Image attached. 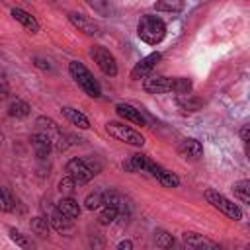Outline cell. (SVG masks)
Returning a JSON list of instances; mask_svg holds the SVG:
<instances>
[{"mask_svg":"<svg viewBox=\"0 0 250 250\" xmlns=\"http://www.w3.org/2000/svg\"><path fill=\"white\" fill-rule=\"evenodd\" d=\"M66 174H70L74 178V182L78 186H84L88 184L96 174L102 172V162L96 158V156H88V158H70L64 166Z\"/></svg>","mask_w":250,"mask_h":250,"instance_id":"1","label":"cell"},{"mask_svg":"<svg viewBox=\"0 0 250 250\" xmlns=\"http://www.w3.org/2000/svg\"><path fill=\"white\" fill-rule=\"evenodd\" d=\"M137 35L146 45H158L166 37V23L158 16L145 14L137 23Z\"/></svg>","mask_w":250,"mask_h":250,"instance_id":"2","label":"cell"},{"mask_svg":"<svg viewBox=\"0 0 250 250\" xmlns=\"http://www.w3.org/2000/svg\"><path fill=\"white\" fill-rule=\"evenodd\" d=\"M68 72L72 76V80L78 84V88L88 94L90 98H100L102 96V86L100 82L96 80V76L84 66V62L80 61H70L68 62Z\"/></svg>","mask_w":250,"mask_h":250,"instance_id":"3","label":"cell"},{"mask_svg":"<svg viewBox=\"0 0 250 250\" xmlns=\"http://www.w3.org/2000/svg\"><path fill=\"white\" fill-rule=\"evenodd\" d=\"M105 131H107L109 137H113L115 141H121L125 145H131V146H137V148H141L145 145V137L139 131H135L133 127H129L121 121H107Z\"/></svg>","mask_w":250,"mask_h":250,"instance_id":"4","label":"cell"},{"mask_svg":"<svg viewBox=\"0 0 250 250\" xmlns=\"http://www.w3.org/2000/svg\"><path fill=\"white\" fill-rule=\"evenodd\" d=\"M205 199H207V203L211 207H215L225 217H229L232 221H240L242 219V209L234 201H230L229 197H225L223 193H219L215 189H205Z\"/></svg>","mask_w":250,"mask_h":250,"instance_id":"5","label":"cell"},{"mask_svg":"<svg viewBox=\"0 0 250 250\" xmlns=\"http://www.w3.org/2000/svg\"><path fill=\"white\" fill-rule=\"evenodd\" d=\"M90 55H92V59H94V62L98 64V68L105 74V76H117V61H115V57L105 49V47H102V45H94L92 47V51H90Z\"/></svg>","mask_w":250,"mask_h":250,"instance_id":"6","label":"cell"},{"mask_svg":"<svg viewBox=\"0 0 250 250\" xmlns=\"http://www.w3.org/2000/svg\"><path fill=\"white\" fill-rule=\"evenodd\" d=\"M143 172H148L152 178H156V180H158L162 186H166V188H178V186H180V178H178L174 172H170V170L162 168L160 164L152 162L148 156H146V160H145Z\"/></svg>","mask_w":250,"mask_h":250,"instance_id":"7","label":"cell"},{"mask_svg":"<svg viewBox=\"0 0 250 250\" xmlns=\"http://www.w3.org/2000/svg\"><path fill=\"white\" fill-rule=\"evenodd\" d=\"M68 21L78 29V31H82L84 35H88V37H98L100 35V25L94 21V20H90L88 16H84V14H80V12H68Z\"/></svg>","mask_w":250,"mask_h":250,"instance_id":"8","label":"cell"},{"mask_svg":"<svg viewBox=\"0 0 250 250\" xmlns=\"http://www.w3.org/2000/svg\"><path fill=\"white\" fill-rule=\"evenodd\" d=\"M160 59H162V53H158V51H154V53H150V55L143 57V59L133 66V70H131V78H133V80L146 78V76L150 74V70L158 64V61H160Z\"/></svg>","mask_w":250,"mask_h":250,"instance_id":"9","label":"cell"},{"mask_svg":"<svg viewBox=\"0 0 250 250\" xmlns=\"http://www.w3.org/2000/svg\"><path fill=\"white\" fill-rule=\"evenodd\" d=\"M43 209H49V223H51V229H55L57 232H61V234H66V232H70L72 230V219H68L64 213H61L59 209H57V205L53 207V205H45L43 203Z\"/></svg>","mask_w":250,"mask_h":250,"instance_id":"10","label":"cell"},{"mask_svg":"<svg viewBox=\"0 0 250 250\" xmlns=\"http://www.w3.org/2000/svg\"><path fill=\"white\" fill-rule=\"evenodd\" d=\"M182 242H184V246H188L191 250H217L219 248V242H215L199 232H184Z\"/></svg>","mask_w":250,"mask_h":250,"instance_id":"11","label":"cell"},{"mask_svg":"<svg viewBox=\"0 0 250 250\" xmlns=\"http://www.w3.org/2000/svg\"><path fill=\"white\" fill-rule=\"evenodd\" d=\"M172 86H174V78L170 76H148L143 82L146 94H166L172 92Z\"/></svg>","mask_w":250,"mask_h":250,"instance_id":"12","label":"cell"},{"mask_svg":"<svg viewBox=\"0 0 250 250\" xmlns=\"http://www.w3.org/2000/svg\"><path fill=\"white\" fill-rule=\"evenodd\" d=\"M178 154L184 160H199L203 156V145L197 139H184L178 145Z\"/></svg>","mask_w":250,"mask_h":250,"instance_id":"13","label":"cell"},{"mask_svg":"<svg viewBox=\"0 0 250 250\" xmlns=\"http://www.w3.org/2000/svg\"><path fill=\"white\" fill-rule=\"evenodd\" d=\"M115 111L119 117H123L125 121H131L133 125H145V115L141 113V109H137L135 105L131 104H125V102H119L115 105Z\"/></svg>","mask_w":250,"mask_h":250,"instance_id":"14","label":"cell"},{"mask_svg":"<svg viewBox=\"0 0 250 250\" xmlns=\"http://www.w3.org/2000/svg\"><path fill=\"white\" fill-rule=\"evenodd\" d=\"M35 125H37V131H39V133H43V135H47V137L51 139V143H57V139L61 137V127H59L57 121L51 119V117L39 115V117L35 119Z\"/></svg>","mask_w":250,"mask_h":250,"instance_id":"15","label":"cell"},{"mask_svg":"<svg viewBox=\"0 0 250 250\" xmlns=\"http://www.w3.org/2000/svg\"><path fill=\"white\" fill-rule=\"evenodd\" d=\"M61 113H62V117H64L68 123L76 125L78 129H90V119H88L82 111H78L76 107H72V105H62V107H61Z\"/></svg>","mask_w":250,"mask_h":250,"instance_id":"16","label":"cell"},{"mask_svg":"<svg viewBox=\"0 0 250 250\" xmlns=\"http://www.w3.org/2000/svg\"><path fill=\"white\" fill-rule=\"evenodd\" d=\"M12 18L18 21V23H21L29 33H37L39 31V21L35 20V16H31L29 12H25V10H21V8H12Z\"/></svg>","mask_w":250,"mask_h":250,"instance_id":"17","label":"cell"},{"mask_svg":"<svg viewBox=\"0 0 250 250\" xmlns=\"http://www.w3.org/2000/svg\"><path fill=\"white\" fill-rule=\"evenodd\" d=\"M31 146H33V150H35V154H37V158H41V160H45L47 156H49V152H51V139L47 137V135H43V133H35V135H31Z\"/></svg>","mask_w":250,"mask_h":250,"instance_id":"18","label":"cell"},{"mask_svg":"<svg viewBox=\"0 0 250 250\" xmlns=\"http://www.w3.org/2000/svg\"><path fill=\"white\" fill-rule=\"evenodd\" d=\"M57 209L61 213H64L68 219H72V221L80 217V205H78V201L72 195H62L61 201L57 203Z\"/></svg>","mask_w":250,"mask_h":250,"instance_id":"19","label":"cell"},{"mask_svg":"<svg viewBox=\"0 0 250 250\" xmlns=\"http://www.w3.org/2000/svg\"><path fill=\"white\" fill-rule=\"evenodd\" d=\"M176 104H178L182 109H186V111H199L201 105H203V100L197 98V96H193L191 92H188V94H178Z\"/></svg>","mask_w":250,"mask_h":250,"instance_id":"20","label":"cell"},{"mask_svg":"<svg viewBox=\"0 0 250 250\" xmlns=\"http://www.w3.org/2000/svg\"><path fill=\"white\" fill-rule=\"evenodd\" d=\"M29 111H31V105H29L25 100H21V98L12 100L10 105H8V115H10V117H16V119H23V117H27Z\"/></svg>","mask_w":250,"mask_h":250,"instance_id":"21","label":"cell"},{"mask_svg":"<svg viewBox=\"0 0 250 250\" xmlns=\"http://www.w3.org/2000/svg\"><path fill=\"white\" fill-rule=\"evenodd\" d=\"M86 4H88L96 14L104 16V18H109V16L115 14V6H113L111 0H86Z\"/></svg>","mask_w":250,"mask_h":250,"instance_id":"22","label":"cell"},{"mask_svg":"<svg viewBox=\"0 0 250 250\" xmlns=\"http://www.w3.org/2000/svg\"><path fill=\"white\" fill-rule=\"evenodd\" d=\"M232 193H234V197H236L240 203L250 205V180L234 182V184H232Z\"/></svg>","mask_w":250,"mask_h":250,"instance_id":"23","label":"cell"},{"mask_svg":"<svg viewBox=\"0 0 250 250\" xmlns=\"http://www.w3.org/2000/svg\"><path fill=\"white\" fill-rule=\"evenodd\" d=\"M29 227H31V232L41 236V238H47L51 234V223H49L47 217H33Z\"/></svg>","mask_w":250,"mask_h":250,"instance_id":"24","label":"cell"},{"mask_svg":"<svg viewBox=\"0 0 250 250\" xmlns=\"http://www.w3.org/2000/svg\"><path fill=\"white\" fill-rule=\"evenodd\" d=\"M186 6V0H156L154 10L156 12H170V14H178L182 12Z\"/></svg>","mask_w":250,"mask_h":250,"instance_id":"25","label":"cell"},{"mask_svg":"<svg viewBox=\"0 0 250 250\" xmlns=\"http://www.w3.org/2000/svg\"><path fill=\"white\" fill-rule=\"evenodd\" d=\"M119 217V209L113 205H102V211L98 215V223L100 225H111L115 223V219Z\"/></svg>","mask_w":250,"mask_h":250,"instance_id":"26","label":"cell"},{"mask_svg":"<svg viewBox=\"0 0 250 250\" xmlns=\"http://www.w3.org/2000/svg\"><path fill=\"white\" fill-rule=\"evenodd\" d=\"M154 244H156L158 248L168 250V248L174 246V238H172V234L166 232L164 229H156V230H154Z\"/></svg>","mask_w":250,"mask_h":250,"instance_id":"27","label":"cell"},{"mask_svg":"<svg viewBox=\"0 0 250 250\" xmlns=\"http://www.w3.org/2000/svg\"><path fill=\"white\" fill-rule=\"evenodd\" d=\"M76 188H78V184L74 182V178L70 174H66V176H62L59 180V191H61V195H74Z\"/></svg>","mask_w":250,"mask_h":250,"instance_id":"28","label":"cell"},{"mask_svg":"<svg viewBox=\"0 0 250 250\" xmlns=\"http://www.w3.org/2000/svg\"><path fill=\"white\" fill-rule=\"evenodd\" d=\"M191 88H193L191 78H188V76H176L174 78V86H172L174 94H188V92H191Z\"/></svg>","mask_w":250,"mask_h":250,"instance_id":"29","label":"cell"},{"mask_svg":"<svg viewBox=\"0 0 250 250\" xmlns=\"http://www.w3.org/2000/svg\"><path fill=\"white\" fill-rule=\"evenodd\" d=\"M14 195L0 186V211H14Z\"/></svg>","mask_w":250,"mask_h":250,"instance_id":"30","label":"cell"},{"mask_svg":"<svg viewBox=\"0 0 250 250\" xmlns=\"http://www.w3.org/2000/svg\"><path fill=\"white\" fill-rule=\"evenodd\" d=\"M84 207L88 211H94L98 207H102V191H94V193H88L86 199H84Z\"/></svg>","mask_w":250,"mask_h":250,"instance_id":"31","label":"cell"},{"mask_svg":"<svg viewBox=\"0 0 250 250\" xmlns=\"http://www.w3.org/2000/svg\"><path fill=\"white\" fill-rule=\"evenodd\" d=\"M8 232H10V238H12V240H14V242H16L20 248H31V246H33V244H31V242H29V240H27V238H25V236L20 232V230L10 229Z\"/></svg>","mask_w":250,"mask_h":250,"instance_id":"32","label":"cell"},{"mask_svg":"<svg viewBox=\"0 0 250 250\" xmlns=\"http://www.w3.org/2000/svg\"><path fill=\"white\" fill-rule=\"evenodd\" d=\"M8 94H10L8 82H6V78L0 74V102H2V100H6V98H8Z\"/></svg>","mask_w":250,"mask_h":250,"instance_id":"33","label":"cell"},{"mask_svg":"<svg viewBox=\"0 0 250 250\" xmlns=\"http://www.w3.org/2000/svg\"><path fill=\"white\" fill-rule=\"evenodd\" d=\"M33 61H35V66H39V68H43V70H51V68H53L51 62L45 61V59H41V57H35Z\"/></svg>","mask_w":250,"mask_h":250,"instance_id":"34","label":"cell"},{"mask_svg":"<svg viewBox=\"0 0 250 250\" xmlns=\"http://www.w3.org/2000/svg\"><path fill=\"white\" fill-rule=\"evenodd\" d=\"M248 129H250V125H248V123H244V125L240 127V139H242V143H244V145H248Z\"/></svg>","mask_w":250,"mask_h":250,"instance_id":"35","label":"cell"},{"mask_svg":"<svg viewBox=\"0 0 250 250\" xmlns=\"http://www.w3.org/2000/svg\"><path fill=\"white\" fill-rule=\"evenodd\" d=\"M117 248H119V250H131V248H133V242H131V240H121V242L117 244Z\"/></svg>","mask_w":250,"mask_h":250,"instance_id":"36","label":"cell"}]
</instances>
